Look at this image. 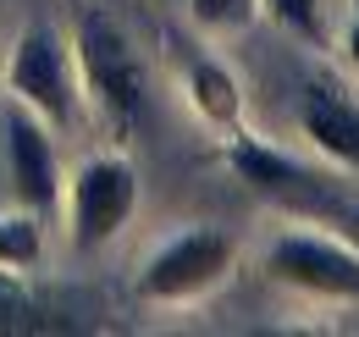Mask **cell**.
Segmentation results:
<instances>
[{"mask_svg": "<svg viewBox=\"0 0 359 337\" xmlns=\"http://www.w3.org/2000/svg\"><path fill=\"white\" fill-rule=\"evenodd\" d=\"M226 166L238 171L249 188H260V194H299L304 183H315L299 161H287L282 150H271V144H260V138H232Z\"/></svg>", "mask_w": 359, "mask_h": 337, "instance_id": "cell-8", "label": "cell"}, {"mask_svg": "<svg viewBox=\"0 0 359 337\" xmlns=\"http://www.w3.org/2000/svg\"><path fill=\"white\" fill-rule=\"evenodd\" d=\"M348 61L359 67V11H354V22H348Z\"/></svg>", "mask_w": 359, "mask_h": 337, "instance_id": "cell-15", "label": "cell"}, {"mask_svg": "<svg viewBox=\"0 0 359 337\" xmlns=\"http://www.w3.org/2000/svg\"><path fill=\"white\" fill-rule=\"evenodd\" d=\"M332 221H337V232H343V238H348V244L359 249V205H343V211L332 216Z\"/></svg>", "mask_w": 359, "mask_h": 337, "instance_id": "cell-14", "label": "cell"}, {"mask_svg": "<svg viewBox=\"0 0 359 337\" xmlns=\"http://www.w3.org/2000/svg\"><path fill=\"white\" fill-rule=\"evenodd\" d=\"M299 127L326 161H337L343 171H359V100L348 88L315 78L299 94Z\"/></svg>", "mask_w": 359, "mask_h": 337, "instance_id": "cell-7", "label": "cell"}, {"mask_svg": "<svg viewBox=\"0 0 359 337\" xmlns=\"http://www.w3.org/2000/svg\"><path fill=\"white\" fill-rule=\"evenodd\" d=\"M188 11H194V22L210 28V34H238V28L255 22L260 0H188Z\"/></svg>", "mask_w": 359, "mask_h": 337, "instance_id": "cell-11", "label": "cell"}, {"mask_svg": "<svg viewBox=\"0 0 359 337\" xmlns=\"http://www.w3.org/2000/svg\"><path fill=\"white\" fill-rule=\"evenodd\" d=\"M354 6H359V0H354Z\"/></svg>", "mask_w": 359, "mask_h": 337, "instance_id": "cell-16", "label": "cell"}, {"mask_svg": "<svg viewBox=\"0 0 359 337\" xmlns=\"http://www.w3.org/2000/svg\"><path fill=\"white\" fill-rule=\"evenodd\" d=\"M271 22H282L299 39H320V0H260Z\"/></svg>", "mask_w": 359, "mask_h": 337, "instance_id": "cell-13", "label": "cell"}, {"mask_svg": "<svg viewBox=\"0 0 359 337\" xmlns=\"http://www.w3.org/2000/svg\"><path fill=\"white\" fill-rule=\"evenodd\" d=\"M61 326L67 321H50V310H39V304H28V298L0 288V332H61Z\"/></svg>", "mask_w": 359, "mask_h": 337, "instance_id": "cell-12", "label": "cell"}, {"mask_svg": "<svg viewBox=\"0 0 359 337\" xmlns=\"http://www.w3.org/2000/svg\"><path fill=\"white\" fill-rule=\"evenodd\" d=\"M6 88L17 105H28L50 127L78 122V67L50 22H34L17 34L11 55H6Z\"/></svg>", "mask_w": 359, "mask_h": 337, "instance_id": "cell-2", "label": "cell"}, {"mask_svg": "<svg viewBox=\"0 0 359 337\" xmlns=\"http://www.w3.org/2000/svg\"><path fill=\"white\" fill-rule=\"evenodd\" d=\"M6 171H11V194H17L22 211L50 216L61 205L55 138H50V122H39L28 105H11L6 111Z\"/></svg>", "mask_w": 359, "mask_h": 337, "instance_id": "cell-6", "label": "cell"}, {"mask_svg": "<svg viewBox=\"0 0 359 337\" xmlns=\"http://www.w3.org/2000/svg\"><path fill=\"white\" fill-rule=\"evenodd\" d=\"M138 211V171L122 155H94L72 171V188H67V232H72V249H105L111 238H122V227Z\"/></svg>", "mask_w": 359, "mask_h": 337, "instance_id": "cell-4", "label": "cell"}, {"mask_svg": "<svg viewBox=\"0 0 359 337\" xmlns=\"http://www.w3.org/2000/svg\"><path fill=\"white\" fill-rule=\"evenodd\" d=\"M45 249V232H39V216H0V271H28Z\"/></svg>", "mask_w": 359, "mask_h": 337, "instance_id": "cell-10", "label": "cell"}, {"mask_svg": "<svg viewBox=\"0 0 359 337\" xmlns=\"http://www.w3.org/2000/svg\"><path fill=\"white\" fill-rule=\"evenodd\" d=\"M188 100L210 127H232L243 117V88L222 61H194L188 67Z\"/></svg>", "mask_w": 359, "mask_h": 337, "instance_id": "cell-9", "label": "cell"}, {"mask_svg": "<svg viewBox=\"0 0 359 337\" xmlns=\"http://www.w3.org/2000/svg\"><path fill=\"white\" fill-rule=\"evenodd\" d=\"M266 277L310 298L359 304V249L337 232H282L266 249Z\"/></svg>", "mask_w": 359, "mask_h": 337, "instance_id": "cell-5", "label": "cell"}, {"mask_svg": "<svg viewBox=\"0 0 359 337\" xmlns=\"http://www.w3.org/2000/svg\"><path fill=\"white\" fill-rule=\"evenodd\" d=\"M232 260H238V244L226 238L222 227H188V232L166 238L161 249L144 260L138 293L149 298V304H188V298H205L210 288L226 282Z\"/></svg>", "mask_w": 359, "mask_h": 337, "instance_id": "cell-3", "label": "cell"}, {"mask_svg": "<svg viewBox=\"0 0 359 337\" xmlns=\"http://www.w3.org/2000/svg\"><path fill=\"white\" fill-rule=\"evenodd\" d=\"M72 67H78V88L89 94L94 117L116 138H128L144 117V67H138L133 39L105 11H83L78 39H72Z\"/></svg>", "mask_w": 359, "mask_h": 337, "instance_id": "cell-1", "label": "cell"}]
</instances>
